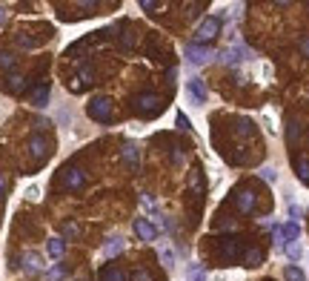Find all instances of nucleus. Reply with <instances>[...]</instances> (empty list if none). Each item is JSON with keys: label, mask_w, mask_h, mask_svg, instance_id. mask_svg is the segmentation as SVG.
Wrapping results in <instances>:
<instances>
[{"label": "nucleus", "mask_w": 309, "mask_h": 281, "mask_svg": "<svg viewBox=\"0 0 309 281\" xmlns=\"http://www.w3.org/2000/svg\"><path fill=\"white\" fill-rule=\"evenodd\" d=\"M46 278H49V281H60V278H66V267H52V270H49V273H46Z\"/></svg>", "instance_id": "nucleus-25"}, {"label": "nucleus", "mask_w": 309, "mask_h": 281, "mask_svg": "<svg viewBox=\"0 0 309 281\" xmlns=\"http://www.w3.org/2000/svg\"><path fill=\"white\" fill-rule=\"evenodd\" d=\"M0 195H3V175H0Z\"/></svg>", "instance_id": "nucleus-37"}, {"label": "nucleus", "mask_w": 309, "mask_h": 281, "mask_svg": "<svg viewBox=\"0 0 309 281\" xmlns=\"http://www.w3.org/2000/svg\"><path fill=\"white\" fill-rule=\"evenodd\" d=\"M183 55H186V60L192 66H203L209 58H215V52L209 49V46H203V44H189L186 49H183Z\"/></svg>", "instance_id": "nucleus-4"}, {"label": "nucleus", "mask_w": 309, "mask_h": 281, "mask_svg": "<svg viewBox=\"0 0 309 281\" xmlns=\"http://www.w3.org/2000/svg\"><path fill=\"white\" fill-rule=\"evenodd\" d=\"M29 149H32V155H35V158H46V149H49V144H46L43 135H35L29 141Z\"/></svg>", "instance_id": "nucleus-12"}, {"label": "nucleus", "mask_w": 309, "mask_h": 281, "mask_svg": "<svg viewBox=\"0 0 309 281\" xmlns=\"http://www.w3.org/2000/svg\"><path fill=\"white\" fill-rule=\"evenodd\" d=\"M12 92H23V78H20V75L12 78Z\"/></svg>", "instance_id": "nucleus-30"}, {"label": "nucleus", "mask_w": 309, "mask_h": 281, "mask_svg": "<svg viewBox=\"0 0 309 281\" xmlns=\"http://www.w3.org/2000/svg\"><path fill=\"white\" fill-rule=\"evenodd\" d=\"M295 166H298V178H301L303 184H309V161L298 158V161H295Z\"/></svg>", "instance_id": "nucleus-22"}, {"label": "nucleus", "mask_w": 309, "mask_h": 281, "mask_svg": "<svg viewBox=\"0 0 309 281\" xmlns=\"http://www.w3.org/2000/svg\"><path fill=\"white\" fill-rule=\"evenodd\" d=\"M260 178H264V181H269V184H275V181H278V172H275V169H272V166H260Z\"/></svg>", "instance_id": "nucleus-26"}, {"label": "nucleus", "mask_w": 309, "mask_h": 281, "mask_svg": "<svg viewBox=\"0 0 309 281\" xmlns=\"http://www.w3.org/2000/svg\"><path fill=\"white\" fill-rule=\"evenodd\" d=\"M46 250H49V255H52V258H63V252H66V241H63V238H49Z\"/></svg>", "instance_id": "nucleus-13"}, {"label": "nucleus", "mask_w": 309, "mask_h": 281, "mask_svg": "<svg viewBox=\"0 0 309 281\" xmlns=\"http://www.w3.org/2000/svg\"><path fill=\"white\" fill-rule=\"evenodd\" d=\"M23 270H26V273H37V270H40V255H37V252H26V255H23Z\"/></svg>", "instance_id": "nucleus-15"}, {"label": "nucleus", "mask_w": 309, "mask_h": 281, "mask_svg": "<svg viewBox=\"0 0 309 281\" xmlns=\"http://www.w3.org/2000/svg\"><path fill=\"white\" fill-rule=\"evenodd\" d=\"M112 112H115V106H112V101L109 98H94L92 103H89V118L92 121H112Z\"/></svg>", "instance_id": "nucleus-2"}, {"label": "nucleus", "mask_w": 309, "mask_h": 281, "mask_svg": "<svg viewBox=\"0 0 309 281\" xmlns=\"http://www.w3.org/2000/svg\"><path fill=\"white\" fill-rule=\"evenodd\" d=\"M160 261H163V267H175V252H172V247H160Z\"/></svg>", "instance_id": "nucleus-24"}, {"label": "nucleus", "mask_w": 309, "mask_h": 281, "mask_svg": "<svg viewBox=\"0 0 309 281\" xmlns=\"http://www.w3.org/2000/svg\"><path fill=\"white\" fill-rule=\"evenodd\" d=\"M32 101H35V106H46V101H49V87H40V89H35V95H32Z\"/></svg>", "instance_id": "nucleus-23"}, {"label": "nucleus", "mask_w": 309, "mask_h": 281, "mask_svg": "<svg viewBox=\"0 0 309 281\" xmlns=\"http://www.w3.org/2000/svg\"><path fill=\"white\" fill-rule=\"evenodd\" d=\"M287 138H289V141H292V144H295V141H298V123H289V129H287Z\"/></svg>", "instance_id": "nucleus-29"}, {"label": "nucleus", "mask_w": 309, "mask_h": 281, "mask_svg": "<svg viewBox=\"0 0 309 281\" xmlns=\"http://www.w3.org/2000/svg\"><path fill=\"white\" fill-rule=\"evenodd\" d=\"M218 35H221V17H203L198 32H195L198 44H203V46H206V40H212V37H218Z\"/></svg>", "instance_id": "nucleus-1"}, {"label": "nucleus", "mask_w": 309, "mask_h": 281, "mask_svg": "<svg viewBox=\"0 0 309 281\" xmlns=\"http://www.w3.org/2000/svg\"><path fill=\"white\" fill-rule=\"evenodd\" d=\"M101 281H126V275H123L117 267H106L101 273Z\"/></svg>", "instance_id": "nucleus-19"}, {"label": "nucleus", "mask_w": 309, "mask_h": 281, "mask_svg": "<svg viewBox=\"0 0 309 281\" xmlns=\"http://www.w3.org/2000/svg\"><path fill=\"white\" fill-rule=\"evenodd\" d=\"M26 195H29V198H37V195H40V189H37V187H29V192H26Z\"/></svg>", "instance_id": "nucleus-35"}, {"label": "nucleus", "mask_w": 309, "mask_h": 281, "mask_svg": "<svg viewBox=\"0 0 309 281\" xmlns=\"http://www.w3.org/2000/svg\"><path fill=\"white\" fill-rule=\"evenodd\" d=\"M140 6H144L146 12H152V9H160V3H152V0H140Z\"/></svg>", "instance_id": "nucleus-33"}, {"label": "nucleus", "mask_w": 309, "mask_h": 281, "mask_svg": "<svg viewBox=\"0 0 309 281\" xmlns=\"http://www.w3.org/2000/svg\"><path fill=\"white\" fill-rule=\"evenodd\" d=\"M189 95H192L198 103H206V98H209V89H206V83H203L201 78H192L189 80Z\"/></svg>", "instance_id": "nucleus-10"}, {"label": "nucleus", "mask_w": 309, "mask_h": 281, "mask_svg": "<svg viewBox=\"0 0 309 281\" xmlns=\"http://www.w3.org/2000/svg\"><path fill=\"white\" fill-rule=\"evenodd\" d=\"M186 281H206V267L203 264H189Z\"/></svg>", "instance_id": "nucleus-17"}, {"label": "nucleus", "mask_w": 309, "mask_h": 281, "mask_svg": "<svg viewBox=\"0 0 309 281\" xmlns=\"http://www.w3.org/2000/svg\"><path fill=\"white\" fill-rule=\"evenodd\" d=\"M260 261H264V252H260L258 247H249V250H246V255H244V264L246 267H258Z\"/></svg>", "instance_id": "nucleus-18"}, {"label": "nucleus", "mask_w": 309, "mask_h": 281, "mask_svg": "<svg viewBox=\"0 0 309 281\" xmlns=\"http://www.w3.org/2000/svg\"><path fill=\"white\" fill-rule=\"evenodd\" d=\"M246 58H252V52L246 49L244 44H235V46H229V49H223V52H221V60H223V63H229V66L244 63Z\"/></svg>", "instance_id": "nucleus-6"}, {"label": "nucleus", "mask_w": 309, "mask_h": 281, "mask_svg": "<svg viewBox=\"0 0 309 281\" xmlns=\"http://www.w3.org/2000/svg\"><path fill=\"white\" fill-rule=\"evenodd\" d=\"M301 238V224L298 221H287L283 227H275V241L280 247H287L289 241H298Z\"/></svg>", "instance_id": "nucleus-5"}, {"label": "nucleus", "mask_w": 309, "mask_h": 281, "mask_svg": "<svg viewBox=\"0 0 309 281\" xmlns=\"http://www.w3.org/2000/svg\"><path fill=\"white\" fill-rule=\"evenodd\" d=\"M12 63H15V58H12L9 52H0V66H3V69H9Z\"/></svg>", "instance_id": "nucleus-27"}, {"label": "nucleus", "mask_w": 309, "mask_h": 281, "mask_svg": "<svg viewBox=\"0 0 309 281\" xmlns=\"http://www.w3.org/2000/svg\"><path fill=\"white\" fill-rule=\"evenodd\" d=\"M132 281H152V275L146 273V270H135V273H132Z\"/></svg>", "instance_id": "nucleus-28"}, {"label": "nucleus", "mask_w": 309, "mask_h": 281, "mask_svg": "<svg viewBox=\"0 0 309 281\" xmlns=\"http://www.w3.org/2000/svg\"><path fill=\"white\" fill-rule=\"evenodd\" d=\"M283 278H287V281H306V278H303V273H301V267H295V264H289L287 270H283Z\"/></svg>", "instance_id": "nucleus-21"}, {"label": "nucleus", "mask_w": 309, "mask_h": 281, "mask_svg": "<svg viewBox=\"0 0 309 281\" xmlns=\"http://www.w3.org/2000/svg\"><path fill=\"white\" fill-rule=\"evenodd\" d=\"M178 123H180V129H189V118L183 112H178Z\"/></svg>", "instance_id": "nucleus-34"}, {"label": "nucleus", "mask_w": 309, "mask_h": 281, "mask_svg": "<svg viewBox=\"0 0 309 281\" xmlns=\"http://www.w3.org/2000/svg\"><path fill=\"white\" fill-rule=\"evenodd\" d=\"M135 232L144 238V241H155V238H158V227L149 224L146 218H137V221H135Z\"/></svg>", "instance_id": "nucleus-9"}, {"label": "nucleus", "mask_w": 309, "mask_h": 281, "mask_svg": "<svg viewBox=\"0 0 309 281\" xmlns=\"http://www.w3.org/2000/svg\"><path fill=\"white\" fill-rule=\"evenodd\" d=\"M135 109L140 112V115H158L160 109H163V103H160L158 95L146 92V95H137L135 98Z\"/></svg>", "instance_id": "nucleus-3"}, {"label": "nucleus", "mask_w": 309, "mask_h": 281, "mask_svg": "<svg viewBox=\"0 0 309 281\" xmlns=\"http://www.w3.org/2000/svg\"><path fill=\"white\" fill-rule=\"evenodd\" d=\"M235 204H237L241 212H252V209H255V192H252V189H237Z\"/></svg>", "instance_id": "nucleus-8"}, {"label": "nucleus", "mask_w": 309, "mask_h": 281, "mask_svg": "<svg viewBox=\"0 0 309 281\" xmlns=\"http://www.w3.org/2000/svg\"><path fill=\"white\" fill-rule=\"evenodd\" d=\"M83 172H80V169H69V172H66V178H63V184L69 189H78V187H83Z\"/></svg>", "instance_id": "nucleus-14"}, {"label": "nucleus", "mask_w": 309, "mask_h": 281, "mask_svg": "<svg viewBox=\"0 0 309 281\" xmlns=\"http://www.w3.org/2000/svg\"><path fill=\"white\" fill-rule=\"evenodd\" d=\"M123 161L129 166H137L140 164V155H137V144H126L123 146Z\"/></svg>", "instance_id": "nucleus-16"}, {"label": "nucleus", "mask_w": 309, "mask_h": 281, "mask_svg": "<svg viewBox=\"0 0 309 281\" xmlns=\"http://www.w3.org/2000/svg\"><path fill=\"white\" fill-rule=\"evenodd\" d=\"M301 52L309 58V35H303V37H301Z\"/></svg>", "instance_id": "nucleus-32"}, {"label": "nucleus", "mask_w": 309, "mask_h": 281, "mask_svg": "<svg viewBox=\"0 0 309 281\" xmlns=\"http://www.w3.org/2000/svg\"><path fill=\"white\" fill-rule=\"evenodd\" d=\"M123 247H126V241H123L121 235H112L106 244H103V255H106V258H115L117 252H123Z\"/></svg>", "instance_id": "nucleus-11"}, {"label": "nucleus", "mask_w": 309, "mask_h": 281, "mask_svg": "<svg viewBox=\"0 0 309 281\" xmlns=\"http://www.w3.org/2000/svg\"><path fill=\"white\" fill-rule=\"evenodd\" d=\"M3 20H6V12H3V9H0V23H3Z\"/></svg>", "instance_id": "nucleus-36"}, {"label": "nucleus", "mask_w": 309, "mask_h": 281, "mask_svg": "<svg viewBox=\"0 0 309 281\" xmlns=\"http://www.w3.org/2000/svg\"><path fill=\"white\" fill-rule=\"evenodd\" d=\"M283 252H287L289 261H298L301 258V241H289V244L283 247Z\"/></svg>", "instance_id": "nucleus-20"}, {"label": "nucleus", "mask_w": 309, "mask_h": 281, "mask_svg": "<svg viewBox=\"0 0 309 281\" xmlns=\"http://www.w3.org/2000/svg\"><path fill=\"white\" fill-rule=\"evenodd\" d=\"M80 80H83V83H92V69H83V72H80Z\"/></svg>", "instance_id": "nucleus-31"}, {"label": "nucleus", "mask_w": 309, "mask_h": 281, "mask_svg": "<svg viewBox=\"0 0 309 281\" xmlns=\"http://www.w3.org/2000/svg\"><path fill=\"white\" fill-rule=\"evenodd\" d=\"M241 258V241L237 238H221V261H237Z\"/></svg>", "instance_id": "nucleus-7"}]
</instances>
